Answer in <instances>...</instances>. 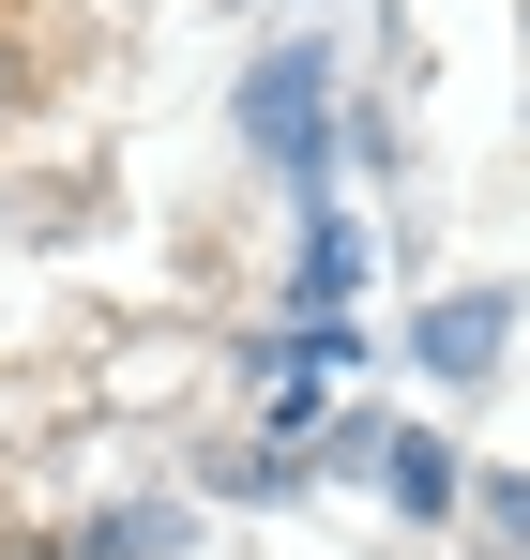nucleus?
I'll return each mask as SVG.
<instances>
[{"instance_id": "nucleus-3", "label": "nucleus", "mask_w": 530, "mask_h": 560, "mask_svg": "<svg viewBox=\"0 0 530 560\" xmlns=\"http://www.w3.org/2000/svg\"><path fill=\"white\" fill-rule=\"evenodd\" d=\"M379 469H394V500H410V515H440V500H454V455L425 440V424H394V455H379Z\"/></svg>"}, {"instance_id": "nucleus-1", "label": "nucleus", "mask_w": 530, "mask_h": 560, "mask_svg": "<svg viewBox=\"0 0 530 560\" xmlns=\"http://www.w3.org/2000/svg\"><path fill=\"white\" fill-rule=\"evenodd\" d=\"M243 121H258L273 152H288V183L319 197V46H288V61L258 77V92H243Z\"/></svg>"}, {"instance_id": "nucleus-2", "label": "nucleus", "mask_w": 530, "mask_h": 560, "mask_svg": "<svg viewBox=\"0 0 530 560\" xmlns=\"http://www.w3.org/2000/svg\"><path fill=\"white\" fill-rule=\"evenodd\" d=\"M485 349H500V303H485V288L425 318V364H440V378H485Z\"/></svg>"}]
</instances>
